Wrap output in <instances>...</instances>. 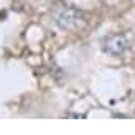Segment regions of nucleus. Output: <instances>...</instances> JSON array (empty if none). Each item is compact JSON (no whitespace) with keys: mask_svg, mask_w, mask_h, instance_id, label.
I'll list each match as a JSON object with an SVG mask.
<instances>
[{"mask_svg":"<svg viewBox=\"0 0 135 135\" xmlns=\"http://www.w3.org/2000/svg\"><path fill=\"white\" fill-rule=\"evenodd\" d=\"M54 22L64 30H76L86 24V18L78 8L62 7L54 13Z\"/></svg>","mask_w":135,"mask_h":135,"instance_id":"nucleus-1","label":"nucleus"},{"mask_svg":"<svg viewBox=\"0 0 135 135\" xmlns=\"http://www.w3.org/2000/svg\"><path fill=\"white\" fill-rule=\"evenodd\" d=\"M102 48L105 52L111 56H121L130 48V38L126 33H113L103 40Z\"/></svg>","mask_w":135,"mask_h":135,"instance_id":"nucleus-2","label":"nucleus"}]
</instances>
